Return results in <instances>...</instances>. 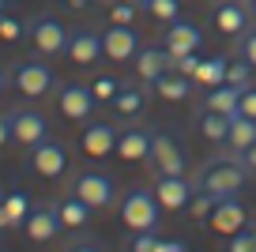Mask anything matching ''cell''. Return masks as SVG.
<instances>
[{
  "mask_svg": "<svg viewBox=\"0 0 256 252\" xmlns=\"http://www.w3.org/2000/svg\"><path fill=\"white\" fill-rule=\"evenodd\" d=\"M245 181H248V166H245V158L241 154H215V158H208V162L200 166V174H196V188H204V192H211V196H238L241 188H245Z\"/></svg>",
  "mask_w": 256,
  "mask_h": 252,
  "instance_id": "1",
  "label": "cell"
},
{
  "mask_svg": "<svg viewBox=\"0 0 256 252\" xmlns=\"http://www.w3.org/2000/svg\"><path fill=\"white\" fill-rule=\"evenodd\" d=\"M117 214L132 234H144V230H154L162 218V207L154 200V192L147 188H128L124 196L117 200Z\"/></svg>",
  "mask_w": 256,
  "mask_h": 252,
  "instance_id": "2",
  "label": "cell"
},
{
  "mask_svg": "<svg viewBox=\"0 0 256 252\" xmlns=\"http://www.w3.org/2000/svg\"><path fill=\"white\" fill-rule=\"evenodd\" d=\"M26 34H30V46H34L38 56H56V53H64V46H68V26H64V19L56 16V12L34 16L30 26H26Z\"/></svg>",
  "mask_w": 256,
  "mask_h": 252,
  "instance_id": "3",
  "label": "cell"
},
{
  "mask_svg": "<svg viewBox=\"0 0 256 252\" xmlns=\"http://www.w3.org/2000/svg\"><path fill=\"white\" fill-rule=\"evenodd\" d=\"M72 192L80 200H87L94 211H106V207L117 204V181L110 174H102V170H80L72 177Z\"/></svg>",
  "mask_w": 256,
  "mask_h": 252,
  "instance_id": "4",
  "label": "cell"
},
{
  "mask_svg": "<svg viewBox=\"0 0 256 252\" xmlns=\"http://www.w3.org/2000/svg\"><path fill=\"white\" fill-rule=\"evenodd\" d=\"M12 87L23 98H46L49 90L56 87V76H53V68L42 64V60H19L16 68H12Z\"/></svg>",
  "mask_w": 256,
  "mask_h": 252,
  "instance_id": "5",
  "label": "cell"
},
{
  "mask_svg": "<svg viewBox=\"0 0 256 252\" xmlns=\"http://www.w3.org/2000/svg\"><path fill=\"white\" fill-rule=\"evenodd\" d=\"M147 162H154V174H184V147L177 140V132L158 128L151 140V158Z\"/></svg>",
  "mask_w": 256,
  "mask_h": 252,
  "instance_id": "6",
  "label": "cell"
},
{
  "mask_svg": "<svg viewBox=\"0 0 256 252\" xmlns=\"http://www.w3.org/2000/svg\"><path fill=\"white\" fill-rule=\"evenodd\" d=\"M30 170L38 177H46V181H56V177H64V170H68V147H64L60 140H42L30 147Z\"/></svg>",
  "mask_w": 256,
  "mask_h": 252,
  "instance_id": "7",
  "label": "cell"
},
{
  "mask_svg": "<svg viewBox=\"0 0 256 252\" xmlns=\"http://www.w3.org/2000/svg\"><path fill=\"white\" fill-rule=\"evenodd\" d=\"M94 90L83 87V83H64L60 94H56V110H60L64 120H72V124H80V120H90L94 117Z\"/></svg>",
  "mask_w": 256,
  "mask_h": 252,
  "instance_id": "8",
  "label": "cell"
},
{
  "mask_svg": "<svg viewBox=\"0 0 256 252\" xmlns=\"http://www.w3.org/2000/svg\"><path fill=\"white\" fill-rule=\"evenodd\" d=\"M8 117H12V140H16L19 147L30 150L34 143L49 140V120H46V113H42V110L23 106V110H12Z\"/></svg>",
  "mask_w": 256,
  "mask_h": 252,
  "instance_id": "9",
  "label": "cell"
},
{
  "mask_svg": "<svg viewBox=\"0 0 256 252\" xmlns=\"http://www.w3.org/2000/svg\"><path fill=\"white\" fill-rule=\"evenodd\" d=\"M102 53L110 56V60H117V64L132 60V56L140 53V30L136 26H124V23H110L102 30Z\"/></svg>",
  "mask_w": 256,
  "mask_h": 252,
  "instance_id": "10",
  "label": "cell"
},
{
  "mask_svg": "<svg viewBox=\"0 0 256 252\" xmlns=\"http://www.w3.org/2000/svg\"><path fill=\"white\" fill-rule=\"evenodd\" d=\"M211 23H215L218 34H230V38H241L252 23V8L241 4V0H218L211 8Z\"/></svg>",
  "mask_w": 256,
  "mask_h": 252,
  "instance_id": "11",
  "label": "cell"
},
{
  "mask_svg": "<svg viewBox=\"0 0 256 252\" xmlns=\"http://www.w3.org/2000/svg\"><path fill=\"white\" fill-rule=\"evenodd\" d=\"M192 192H196V184L184 181V174H158V181H154V200L162 211H184Z\"/></svg>",
  "mask_w": 256,
  "mask_h": 252,
  "instance_id": "12",
  "label": "cell"
},
{
  "mask_svg": "<svg viewBox=\"0 0 256 252\" xmlns=\"http://www.w3.org/2000/svg\"><path fill=\"white\" fill-rule=\"evenodd\" d=\"M64 53H68V60L76 68H90V64H98V56H106L102 53V34L87 30V26H76V30H68Z\"/></svg>",
  "mask_w": 256,
  "mask_h": 252,
  "instance_id": "13",
  "label": "cell"
},
{
  "mask_svg": "<svg viewBox=\"0 0 256 252\" xmlns=\"http://www.w3.org/2000/svg\"><path fill=\"white\" fill-rule=\"evenodd\" d=\"M204 46V30L192 19H174L166 23V34H162V49L170 56H181V53H196Z\"/></svg>",
  "mask_w": 256,
  "mask_h": 252,
  "instance_id": "14",
  "label": "cell"
},
{
  "mask_svg": "<svg viewBox=\"0 0 256 252\" xmlns=\"http://www.w3.org/2000/svg\"><path fill=\"white\" fill-rule=\"evenodd\" d=\"M151 140H154L151 128L128 124V128L117 132V150H113V154L124 158V162H147V158H151Z\"/></svg>",
  "mask_w": 256,
  "mask_h": 252,
  "instance_id": "15",
  "label": "cell"
},
{
  "mask_svg": "<svg viewBox=\"0 0 256 252\" xmlns=\"http://www.w3.org/2000/svg\"><path fill=\"white\" fill-rule=\"evenodd\" d=\"M80 147H83V154H87V158H106V154H113V150H117V128H113L110 120H94V124L83 128Z\"/></svg>",
  "mask_w": 256,
  "mask_h": 252,
  "instance_id": "16",
  "label": "cell"
},
{
  "mask_svg": "<svg viewBox=\"0 0 256 252\" xmlns=\"http://www.w3.org/2000/svg\"><path fill=\"white\" fill-rule=\"evenodd\" d=\"M208 226L215 230L218 237H234L238 230H245V207L238 204V196H222L215 204V211H211Z\"/></svg>",
  "mask_w": 256,
  "mask_h": 252,
  "instance_id": "17",
  "label": "cell"
},
{
  "mask_svg": "<svg viewBox=\"0 0 256 252\" xmlns=\"http://www.w3.org/2000/svg\"><path fill=\"white\" fill-rule=\"evenodd\" d=\"M60 230H64V226H60L56 207H30V214H26V222H23V234L30 237V241H38V244L53 241Z\"/></svg>",
  "mask_w": 256,
  "mask_h": 252,
  "instance_id": "18",
  "label": "cell"
},
{
  "mask_svg": "<svg viewBox=\"0 0 256 252\" xmlns=\"http://www.w3.org/2000/svg\"><path fill=\"white\" fill-rule=\"evenodd\" d=\"M132 64H136L140 83H147V87H151L162 72H170V53H166L162 46H140V53L132 56Z\"/></svg>",
  "mask_w": 256,
  "mask_h": 252,
  "instance_id": "19",
  "label": "cell"
},
{
  "mask_svg": "<svg viewBox=\"0 0 256 252\" xmlns=\"http://www.w3.org/2000/svg\"><path fill=\"white\" fill-rule=\"evenodd\" d=\"M113 113H117L120 120H136V117H144V110H147V83H140V87H124L120 83V90L113 94Z\"/></svg>",
  "mask_w": 256,
  "mask_h": 252,
  "instance_id": "20",
  "label": "cell"
},
{
  "mask_svg": "<svg viewBox=\"0 0 256 252\" xmlns=\"http://www.w3.org/2000/svg\"><path fill=\"white\" fill-rule=\"evenodd\" d=\"M192 83H196L192 76H181V72L170 68V72H162V76L151 83V90L158 98H166V102H184V98L192 94Z\"/></svg>",
  "mask_w": 256,
  "mask_h": 252,
  "instance_id": "21",
  "label": "cell"
},
{
  "mask_svg": "<svg viewBox=\"0 0 256 252\" xmlns=\"http://www.w3.org/2000/svg\"><path fill=\"white\" fill-rule=\"evenodd\" d=\"M56 214H60V226L64 230H83V226H90V218H94V207L72 192L68 200L56 204Z\"/></svg>",
  "mask_w": 256,
  "mask_h": 252,
  "instance_id": "22",
  "label": "cell"
},
{
  "mask_svg": "<svg viewBox=\"0 0 256 252\" xmlns=\"http://www.w3.org/2000/svg\"><path fill=\"white\" fill-rule=\"evenodd\" d=\"M238 98H241L238 87L218 83V87H208L200 94V106H204V110H218V113H226V117H234V113H238Z\"/></svg>",
  "mask_w": 256,
  "mask_h": 252,
  "instance_id": "23",
  "label": "cell"
},
{
  "mask_svg": "<svg viewBox=\"0 0 256 252\" xmlns=\"http://www.w3.org/2000/svg\"><path fill=\"white\" fill-rule=\"evenodd\" d=\"M252 143H256V120L234 113V117H230V132H226V147H230L234 154H245Z\"/></svg>",
  "mask_w": 256,
  "mask_h": 252,
  "instance_id": "24",
  "label": "cell"
},
{
  "mask_svg": "<svg viewBox=\"0 0 256 252\" xmlns=\"http://www.w3.org/2000/svg\"><path fill=\"white\" fill-rule=\"evenodd\" d=\"M196 124H200V136L211 143H226V132H230V117L218 110H196Z\"/></svg>",
  "mask_w": 256,
  "mask_h": 252,
  "instance_id": "25",
  "label": "cell"
},
{
  "mask_svg": "<svg viewBox=\"0 0 256 252\" xmlns=\"http://www.w3.org/2000/svg\"><path fill=\"white\" fill-rule=\"evenodd\" d=\"M0 214H4L8 230H23L26 214H30V200H26L23 192H8V196L0 200Z\"/></svg>",
  "mask_w": 256,
  "mask_h": 252,
  "instance_id": "26",
  "label": "cell"
},
{
  "mask_svg": "<svg viewBox=\"0 0 256 252\" xmlns=\"http://www.w3.org/2000/svg\"><path fill=\"white\" fill-rule=\"evenodd\" d=\"M226 64H230L226 56H204L192 79H196L204 90H208V87H218V83H226Z\"/></svg>",
  "mask_w": 256,
  "mask_h": 252,
  "instance_id": "27",
  "label": "cell"
},
{
  "mask_svg": "<svg viewBox=\"0 0 256 252\" xmlns=\"http://www.w3.org/2000/svg\"><path fill=\"white\" fill-rule=\"evenodd\" d=\"M144 12L154 23H174L181 19V0H144Z\"/></svg>",
  "mask_w": 256,
  "mask_h": 252,
  "instance_id": "28",
  "label": "cell"
},
{
  "mask_svg": "<svg viewBox=\"0 0 256 252\" xmlns=\"http://www.w3.org/2000/svg\"><path fill=\"white\" fill-rule=\"evenodd\" d=\"M26 26H30V23H23L16 12H0V42H4V46H16V42H23Z\"/></svg>",
  "mask_w": 256,
  "mask_h": 252,
  "instance_id": "29",
  "label": "cell"
},
{
  "mask_svg": "<svg viewBox=\"0 0 256 252\" xmlns=\"http://www.w3.org/2000/svg\"><path fill=\"white\" fill-rule=\"evenodd\" d=\"M252 72H256L252 64L238 56V60L226 64V83H230V87H238V90H245V87H252Z\"/></svg>",
  "mask_w": 256,
  "mask_h": 252,
  "instance_id": "30",
  "label": "cell"
},
{
  "mask_svg": "<svg viewBox=\"0 0 256 252\" xmlns=\"http://www.w3.org/2000/svg\"><path fill=\"white\" fill-rule=\"evenodd\" d=\"M215 204H218V196L196 188V192H192V200H188V211H192V218H196V222H208L211 211H215Z\"/></svg>",
  "mask_w": 256,
  "mask_h": 252,
  "instance_id": "31",
  "label": "cell"
},
{
  "mask_svg": "<svg viewBox=\"0 0 256 252\" xmlns=\"http://www.w3.org/2000/svg\"><path fill=\"white\" fill-rule=\"evenodd\" d=\"M136 12H140V4L113 0V4H110V23H124V26H132V23H136Z\"/></svg>",
  "mask_w": 256,
  "mask_h": 252,
  "instance_id": "32",
  "label": "cell"
},
{
  "mask_svg": "<svg viewBox=\"0 0 256 252\" xmlns=\"http://www.w3.org/2000/svg\"><path fill=\"white\" fill-rule=\"evenodd\" d=\"M200 49L196 53H181V56H170V68L174 72H181V76H196V68H200Z\"/></svg>",
  "mask_w": 256,
  "mask_h": 252,
  "instance_id": "33",
  "label": "cell"
},
{
  "mask_svg": "<svg viewBox=\"0 0 256 252\" xmlns=\"http://www.w3.org/2000/svg\"><path fill=\"white\" fill-rule=\"evenodd\" d=\"M90 90H94V98H98V102H113V94L120 90V83H117L113 76H98L94 83H90Z\"/></svg>",
  "mask_w": 256,
  "mask_h": 252,
  "instance_id": "34",
  "label": "cell"
},
{
  "mask_svg": "<svg viewBox=\"0 0 256 252\" xmlns=\"http://www.w3.org/2000/svg\"><path fill=\"white\" fill-rule=\"evenodd\" d=\"M238 56L256 68V30H245V34L238 38Z\"/></svg>",
  "mask_w": 256,
  "mask_h": 252,
  "instance_id": "35",
  "label": "cell"
},
{
  "mask_svg": "<svg viewBox=\"0 0 256 252\" xmlns=\"http://www.w3.org/2000/svg\"><path fill=\"white\" fill-rule=\"evenodd\" d=\"M230 252H256V237H252V230H238V234L230 237Z\"/></svg>",
  "mask_w": 256,
  "mask_h": 252,
  "instance_id": "36",
  "label": "cell"
},
{
  "mask_svg": "<svg viewBox=\"0 0 256 252\" xmlns=\"http://www.w3.org/2000/svg\"><path fill=\"white\" fill-rule=\"evenodd\" d=\"M238 113H241V117H252V120H256V87H245V90H241Z\"/></svg>",
  "mask_w": 256,
  "mask_h": 252,
  "instance_id": "37",
  "label": "cell"
},
{
  "mask_svg": "<svg viewBox=\"0 0 256 252\" xmlns=\"http://www.w3.org/2000/svg\"><path fill=\"white\" fill-rule=\"evenodd\" d=\"M154 244H158L154 230H144V234H136V237H132V252H154Z\"/></svg>",
  "mask_w": 256,
  "mask_h": 252,
  "instance_id": "38",
  "label": "cell"
},
{
  "mask_svg": "<svg viewBox=\"0 0 256 252\" xmlns=\"http://www.w3.org/2000/svg\"><path fill=\"white\" fill-rule=\"evenodd\" d=\"M154 252H188V244H184V241H177V237H158Z\"/></svg>",
  "mask_w": 256,
  "mask_h": 252,
  "instance_id": "39",
  "label": "cell"
},
{
  "mask_svg": "<svg viewBox=\"0 0 256 252\" xmlns=\"http://www.w3.org/2000/svg\"><path fill=\"white\" fill-rule=\"evenodd\" d=\"M8 140H12V117H8V113H0V147H4Z\"/></svg>",
  "mask_w": 256,
  "mask_h": 252,
  "instance_id": "40",
  "label": "cell"
},
{
  "mask_svg": "<svg viewBox=\"0 0 256 252\" xmlns=\"http://www.w3.org/2000/svg\"><path fill=\"white\" fill-rule=\"evenodd\" d=\"M64 252H102V248H98V244H90V241H72Z\"/></svg>",
  "mask_w": 256,
  "mask_h": 252,
  "instance_id": "41",
  "label": "cell"
},
{
  "mask_svg": "<svg viewBox=\"0 0 256 252\" xmlns=\"http://www.w3.org/2000/svg\"><path fill=\"white\" fill-rule=\"evenodd\" d=\"M64 4H68L72 12H90V8L98 4V0H64Z\"/></svg>",
  "mask_w": 256,
  "mask_h": 252,
  "instance_id": "42",
  "label": "cell"
},
{
  "mask_svg": "<svg viewBox=\"0 0 256 252\" xmlns=\"http://www.w3.org/2000/svg\"><path fill=\"white\" fill-rule=\"evenodd\" d=\"M241 158H245L248 174H256V143H252V147H248V150H245V154H241Z\"/></svg>",
  "mask_w": 256,
  "mask_h": 252,
  "instance_id": "43",
  "label": "cell"
},
{
  "mask_svg": "<svg viewBox=\"0 0 256 252\" xmlns=\"http://www.w3.org/2000/svg\"><path fill=\"white\" fill-rule=\"evenodd\" d=\"M4 83H8V72H4V68H0V90H4Z\"/></svg>",
  "mask_w": 256,
  "mask_h": 252,
  "instance_id": "44",
  "label": "cell"
},
{
  "mask_svg": "<svg viewBox=\"0 0 256 252\" xmlns=\"http://www.w3.org/2000/svg\"><path fill=\"white\" fill-rule=\"evenodd\" d=\"M4 230H8V222H4V214H0V234H4Z\"/></svg>",
  "mask_w": 256,
  "mask_h": 252,
  "instance_id": "45",
  "label": "cell"
},
{
  "mask_svg": "<svg viewBox=\"0 0 256 252\" xmlns=\"http://www.w3.org/2000/svg\"><path fill=\"white\" fill-rule=\"evenodd\" d=\"M8 4H12V0H0V12H8Z\"/></svg>",
  "mask_w": 256,
  "mask_h": 252,
  "instance_id": "46",
  "label": "cell"
},
{
  "mask_svg": "<svg viewBox=\"0 0 256 252\" xmlns=\"http://www.w3.org/2000/svg\"><path fill=\"white\" fill-rule=\"evenodd\" d=\"M248 8H252V16H256V0H248Z\"/></svg>",
  "mask_w": 256,
  "mask_h": 252,
  "instance_id": "47",
  "label": "cell"
},
{
  "mask_svg": "<svg viewBox=\"0 0 256 252\" xmlns=\"http://www.w3.org/2000/svg\"><path fill=\"white\" fill-rule=\"evenodd\" d=\"M128 4H140V8H144V0H128Z\"/></svg>",
  "mask_w": 256,
  "mask_h": 252,
  "instance_id": "48",
  "label": "cell"
},
{
  "mask_svg": "<svg viewBox=\"0 0 256 252\" xmlns=\"http://www.w3.org/2000/svg\"><path fill=\"white\" fill-rule=\"evenodd\" d=\"M252 237H256V218H252Z\"/></svg>",
  "mask_w": 256,
  "mask_h": 252,
  "instance_id": "49",
  "label": "cell"
}]
</instances>
